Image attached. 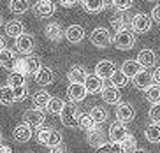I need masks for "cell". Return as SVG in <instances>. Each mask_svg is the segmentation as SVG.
Returning <instances> with one entry per match:
<instances>
[{"label": "cell", "instance_id": "obj_4", "mask_svg": "<svg viewBox=\"0 0 160 153\" xmlns=\"http://www.w3.org/2000/svg\"><path fill=\"white\" fill-rule=\"evenodd\" d=\"M79 113L81 111H78V106H76V104L67 102L65 106H63V109H62V113L58 115V116H60L62 125L71 127V129L78 127V116H79Z\"/></svg>", "mask_w": 160, "mask_h": 153}, {"label": "cell", "instance_id": "obj_17", "mask_svg": "<svg viewBox=\"0 0 160 153\" xmlns=\"http://www.w3.org/2000/svg\"><path fill=\"white\" fill-rule=\"evenodd\" d=\"M85 90L86 93H92V95H95V93H100L104 88V81L99 78V76L95 74H88V78L85 79Z\"/></svg>", "mask_w": 160, "mask_h": 153}, {"label": "cell", "instance_id": "obj_12", "mask_svg": "<svg viewBox=\"0 0 160 153\" xmlns=\"http://www.w3.org/2000/svg\"><path fill=\"white\" fill-rule=\"evenodd\" d=\"M114 70H116V65H114L113 60H100L95 65V76H99L102 81L111 78Z\"/></svg>", "mask_w": 160, "mask_h": 153}, {"label": "cell", "instance_id": "obj_2", "mask_svg": "<svg viewBox=\"0 0 160 153\" xmlns=\"http://www.w3.org/2000/svg\"><path fill=\"white\" fill-rule=\"evenodd\" d=\"M113 42H114V46H116L118 49L128 51V49L134 48V44H136V33H134V30H132L130 27L128 28H120V30H116V33H114Z\"/></svg>", "mask_w": 160, "mask_h": 153}, {"label": "cell", "instance_id": "obj_16", "mask_svg": "<svg viewBox=\"0 0 160 153\" xmlns=\"http://www.w3.org/2000/svg\"><path fill=\"white\" fill-rule=\"evenodd\" d=\"M12 137L16 143H28L32 139V127L27 123H19L16 125V129L12 130Z\"/></svg>", "mask_w": 160, "mask_h": 153}, {"label": "cell", "instance_id": "obj_23", "mask_svg": "<svg viewBox=\"0 0 160 153\" xmlns=\"http://www.w3.org/2000/svg\"><path fill=\"white\" fill-rule=\"evenodd\" d=\"M132 23V16L125 11V13H116L111 19V25L114 27V30H120V28H128Z\"/></svg>", "mask_w": 160, "mask_h": 153}, {"label": "cell", "instance_id": "obj_41", "mask_svg": "<svg viewBox=\"0 0 160 153\" xmlns=\"http://www.w3.org/2000/svg\"><path fill=\"white\" fill-rule=\"evenodd\" d=\"M148 118H150L151 125H160V104H153L148 113Z\"/></svg>", "mask_w": 160, "mask_h": 153}, {"label": "cell", "instance_id": "obj_48", "mask_svg": "<svg viewBox=\"0 0 160 153\" xmlns=\"http://www.w3.org/2000/svg\"><path fill=\"white\" fill-rule=\"evenodd\" d=\"M0 153H12V150L9 146H5L4 143H0Z\"/></svg>", "mask_w": 160, "mask_h": 153}, {"label": "cell", "instance_id": "obj_32", "mask_svg": "<svg viewBox=\"0 0 160 153\" xmlns=\"http://www.w3.org/2000/svg\"><path fill=\"white\" fill-rule=\"evenodd\" d=\"M109 81H111V86H114V88H123V86H127V83H128V78L125 74H123L120 69H116L113 72V76L109 78Z\"/></svg>", "mask_w": 160, "mask_h": 153}, {"label": "cell", "instance_id": "obj_45", "mask_svg": "<svg viewBox=\"0 0 160 153\" xmlns=\"http://www.w3.org/2000/svg\"><path fill=\"white\" fill-rule=\"evenodd\" d=\"M151 18L155 19V21H158V23H160V4L153 7V13H151Z\"/></svg>", "mask_w": 160, "mask_h": 153}, {"label": "cell", "instance_id": "obj_5", "mask_svg": "<svg viewBox=\"0 0 160 153\" xmlns=\"http://www.w3.org/2000/svg\"><path fill=\"white\" fill-rule=\"evenodd\" d=\"M90 41H92V44H93L95 48L104 49V48H108L109 44L113 42V35H111V32H109L108 28L99 27L90 33Z\"/></svg>", "mask_w": 160, "mask_h": 153}, {"label": "cell", "instance_id": "obj_40", "mask_svg": "<svg viewBox=\"0 0 160 153\" xmlns=\"http://www.w3.org/2000/svg\"><path fill=\"white\" fill-rule=\"evenodd\" d=\"M122 148H123V151L125 153H130V151H134V150H136V146H137V141H136V137H134V135L132 134H128L127 137H125V139L122 141Z\"/></svg>", "mask_w": 160, "mask_h": 153}, {"label": "cell", "instance_id": "obj_43", "mask_svg": "<svg viewBox=\"0 0 160 153\" xmlns=\"http://www.w3.org/2000/svg\"><path fill=\"white\" fill-rule=\"evenodd\" d=\"M12 92H14L16 100H23V99L27 97V86H18V88H14Z\"/></svg>", "mask_w": 160, "mask_h": 153}, {"label": "cell", "instance_id": "obj_29", "mask_svg": "<svg viewBox=\"0 0 160 153\" xmlns=\"http://www.w3.org/2000/svg\"><path fill=\"white\" fill-rule=\"evenodd\" d=\"M30 9L28 0H11L9 2V11L12 14H25Z\"/></svg>", "mask_w": 160, "mask_h": 153}, {"label": "cell", "instance_id": "obj_36", "mask_svg": "<svg viewBox=\"0 0 160 153\" xmlns=\"http://www.w3.org/2000/svg\"><path fill=\"white\" fill-rule=\"evenodd\" d=\"M63 106H65V102L62 100V99L51 97V100L48 102V106H46V111L51 113V115H60L62 109H63Z\"/></svg>", "mask_w": 160, "mask_h": 153}, {"label": "cell", "instance_id": "obj_25", "mask_svg": "<svg viewBox=\"0 0 160 153\" xmlns=\"http://www.w3.org/2000/svg\"><path fill=\"white\" fill-rule=\"evenodd\" d=\"M16 64V55L11 49H2L0 51V67L7 70H12Z\"/></svg>", "mask_w": 160, "mask_h": 153}, {"label": "cell", "instance_id": "obj_7", "mask_svg": "<svg viewBox=\"0 0 160 153\" xmlns=\"http://www.w3.org/2000/svg\"><path fill=\"white\" fill-rule=\"evenodd\" d=\"M14 48L21 53L23 56H28L33 53V48H35V41H33L32 35L28 33H21L19 37H16L14 41Z\"/></svg>", "mask_w": 160, "mask_h": 153}, {"label": "cell", "instance_id": "obj_22", "mask_svg": "<svg viewBox=\"0 0 160 153\" xmlns=\"http://www.w3.org/2000/svg\"><path fill=\"white\" fill-rule=\"evenodd\" d=\"M137 62H139V65H141L142 69H150L151 65H155V62H157L155 51L141 49V51H139V55H137Z\"/></svg>", "mask_w": 160, "mask_h": 153}, {"label": "cell", "instance_id": "obj_3", "mask_svg": "<svg viewBox=\"0 0 160 153\" xmlns=\"http://www.w3.org/2000/svg\"><path fill=\"white\" fill-rule=\"evenodd\" d=\"M37 141L41 144H46L49 148L53 146H60L62 144V134L55 129H46V127H39L37 129Z\"/></svg>", "mask_w": 160, "mask_h": 153}, {"label": "cell", "instance_id": "obj_44", "mask_svg": "<svg viewBox=\"0 0 160 153\" xmlns=\"http://www.w3.org/2000/svg\"><path fill=\"white\" fill-rule=\"evenodd\" d=\"M79 2H83V0H60V4L63 5V7H74V5H78Z\"/></svg>", "mask_w": 160, "mask_h": 153}, {"label": "cell", "instance_id": "obj_26", "mask_svg": "<svg viewBox=\"0 0 160 153\" xmlns=\"http://www.w3.org/2000/svg\"><path fill=\"white\" fill-rule=\"evenodd\" d=\"M81 4L88 14H97L106 9V0H83Z\"/></svg>", "mask_w": 160, "mask_h": 153}, {"label": "cell", "instance_id": "obj_13", "mask_svg": "<svg viewBox=\"0 0 160 153\" xmlns=\"http://www.w3.org/2000/svg\"><path fill=\"white\" fill-rule=\"evenodd\" d=\"M134 116H136V111H134V107L127 102H118L116 106V118L118 121H122V123H128V121L134 120Z\"/></svg>", "mask_w": 160, "mask_h": 153}, {"label": "cell", "instance_id": "obj_33", "mask_svg": "<svg viewBox=\"0 0 160 153\" xmlns=\"http://www.w3.org/2000/svg\"><path fill=\"white\" fill-rule=\"evenodd\" d=\"M5 33L9 35V37H19L21 33H23V25H21V21H18V19H14V21H9V23L5 25Z\"/></svg>", "mask_w": 160, "mask_h": 153}, {"label": "cell", "instance_id": "obj_47", "mask_svg": "<svg viewBox=\"0 0 160 153\" xmlns=\"http://www.w3.org/2000/svg\"><path fill=\"white\" fill-rule=\"evenodd\" d=\"M65 150H63V146H53V148H49V153H63Z\"/></svg>", "mask_w": 160, "mask_h": 153}, {"label": "cell", "instance_id": "obj_27", "mask_svg": "<svg viewBox=\"0 0 160 153\" xmlns=\"http://www.w3.org/2000/svg\"><path fill=\"white\" fill-rule=\"evenodd\" d=\"M120 70H122L127 78H134L136 74H139V72L142 70V67L139 65V62H137V60H125Z\"/></svg>", "mask_w": 160, "mask_h": 153}, {"label": "cell", "instance_id": "obj_46", "mask_svg": "<svg viewBox=\"0 0 160 153\" xmlns=\"http://www.w3.org/2000/svg\"><path fill=\"white\" fill-rule=\"evenodd\" d=\"M153 81H155V84H160V67H157L153 72Z\"/></svg>", "mask_w": 160, "mask_h": 153}, {"label": "cell", "instance_id": "obj_20", "mask_svg": "<svg viewBox=\"0 0 160 153\" xmlns=\"http://www.w3.org/2000/svg\"><path fill=\"white\" fill-rule=\"evenodd\" d=\"M86 78H88V70H86V67H83V65H74V67L67 72V79H69L71 83L83 84Z\"/></svg>", "mask_w": 160, "mask_h": 153}, {"label": "cell", "instance_id": "obj_15", "mask_svg": "<svg viewBox=\"0 0 160 153\" xmlns=\"http://www.w3.org/2000/svg\"><path fill=\"white\" fill-rule=\"evenodd\" d=\"M86 141H88L92 146H102L104 143H106V132H104L102 129H100V125H95L92 130H88L86 132Z\"/></svg>", "mask_w": 160, "mask_h": 153}, {"label": "cell", "instance_id": "obj_28", "mask_svg": "<svg viewBox=\"0 0 160 153\" xmlns=\"http://www.w3.org/2000/svg\"><path fill=\"white\" fill-rule=\"evenodd\" d=\"M90 118L93 120L95 125H102L104 121L108 120V111H106V107L102 106H93L92 109H90Z\"/></svg>", "mask_w": 160, "mask_h": 153}, {"label": "cell", "instance_id": "obj_34", "mask_svg": "<svg viewBox=\"0 0 160 153\" xmlns=\"http://www.w3.org/2000/svg\"><path fill=\"white\" fill-rule=\"evenodd\" d=\"M7 86L9 88H18V86H27V79L23 74H18V72H11L7 76Z\"/></svg>", "mask_w": 160, "mask_h": 153}, {"label": "cell", "instance_id": "obj_11", "mask_svg": "<svg viewBox=\"0 0 160 153\" xmlns=\"http://www.w3.org/2000/svg\"><path fill=\"white\" fill-rule=\"evenodd\" d=\"M132 83H134V86L139 88V90H148L151 84H155V81H153V74H151L150 70L142 69L139 74H136L132 78Z\"/></svg>", "mask_w": 160, "mask_h": 153}, {"label": "cell", "instance_id": "obj_42", "mask_svg": "<svg viewBox=\"0 0 160 153\" xmlns=\"http://www.w3.org/2000/svg\"><path fill=\"white\" fill-rule=\"evenodd\" d=\"M132 0H113V7L118 11V13H125L132 7Z\"/></svg>", "mask_w": 160, "mask_h": 153}, {"label": "cell", "instance_id": "obj_37", "mask_svg": "<svg viewBox=\"0 0 160 153\" xmlns=\"http://www.w3.org/2000/svg\"><path fill=\"white\" fill-rule=\"evenodd\" d=\"M95 153H125L122 148V144L118 143H104L102 146L95 148Z\"/></svg>", "mask_w": 160, "mask_h": 153}, {"label": "cell", "instance_id": "obj_31", "mask_svg": "<svg viewBox=\"0 0 160 153\" xmlns=\"http://www.w3.org/2000/svg\"><path fill=\"white\" fill-rule=\"evenodd\" d=\"M14 102H16V99H14L12 88H9L7 84L2 86V88H0V104H2V106H12Z\"/></svg>", "mask_w": 160, "mask_h": 153}, {"label": "cell", "instance_id": "obj_1", "mask_svg": "<svg viewBox=\"0 0 160 153\" xmlns=\"http://www.w3.org/2000/svg\"><path fill=\"white\" fill-rule=\"evenodd\" d=\"M39 69H41V60L35 55H28V56L16 58L14 69L11 72H18V74H23V76H35Z\"/></svg>", "mask_w": 160, "mask_h": 153}, {"label": "cell", "instance_id": "obj_6", "mask_svg": "<svg viewBox=\"0 0 160 153\" xmlns=\"http://www.w3.org/2000/svg\"><path fill=\"white\" fill-rule=\"evenodd\" d=\"M130 28L137 33H146L151 30V19L148 14L144 13H137L132 16V23H130Z\"/></svg>", "mask_w": 160, "mask_h": 153}, {"label": "cell", "instance_id": "obj_14", "mask_svg": "<svg viewBox=\"0 0 160 153\" xmlns=\"http://www.w3.org/2000/svg\"><path fill=\"white\" fill-rule=\"evenodd\" d=\"M86 95H88V93H86V90H85V84L71 83V84H69V88H67V97H69V100H71L72 104L85 100Z\"/></svg>", "mask_w": 160, "mask_h": 153}, {"label": "cell", "instance_id": "obj_53", "mask_svg": "<svg viewBox=\"0 0 160 153\" xmlns=\"http://www.w3.org/2000/svg\"><path fill=\"white\" fill-rule=\"evenodd\" d=\"M148 2H155V0H148Z\"/></svg>", "mask_w": 160, "mask_h": 153}, {"label": "cell", "instance_id": "obj_30", "mask_svg": "<svg viewBox=\"0 0 160 153\" xmlns=\"http://www.w3.org/2000/svg\"><path fill=\"white\" fill-rule=\"evenodd\" d=\"M51 100V97H49V93L48 92H35L32 97V104L35 109H42V107L48 106V102Z\"/></svg>", "mask_w": 160, "mask_h": 153}, {"label": "cell", "instance_id": "obj_24", "mask_svg": "<svg viewBox=\"0 0 160 153\" xmlns=\"http://www.w3.org/2000/svg\"><path fill=\"white\" fill-rule=\"evenodd\" d=\"M100 95H102V100L108 102V104H118V102H120V93H118V90L114 88V86H111V84H104Z\"/></svg>", "mask_w": 160, "mask_h": 153}, {"label": "cell", "instance_id": "obj_19", "mask_svg": "<svg viewBox=\"0 0 160 153\" xmlns=\"http://www.w3.org/2000/svg\"><path fill=\"white\" fill-rule=\"evenodd\" d=\"M65 39L71 44H79L85 39V28L81 27V25H71L65 30Z\"/></svg>", "mask_w": 160, "mask_h": 153}, {"label": "cell", "instance_id": "obj_10", "mask_svg": "<svg viewBox=\"0 0 160 153\" xmlns=\"http://www.w3.org/2000/svg\"><path fill=\"white\" fill-rule=\"evenodd\" d=\"M44 113L41 111V109H35V107H32V109H27V111L23 113V123H27V125L30 127H35V129H39V127L44 125Z\"/></svg>", "mask_w": 160, "mask_h": 153}, {"label": "cell", "instance_id": "obj_9", "mask_svg": "<svg viewBox=\"0 0 160 153\" xmlns=\"http://www.w3.org/2000/svg\"><path fill=\"white\" fill-rule=\"evenodd\" d=\"M57 11V5L53 0H37V4L33 5V14L37 18H51Z\"/></svg>", "mask_w": 160, "mask_h": 153}, {"label": "cell", "instance_id": "obj_8", "mask_svg": "<svg viewBox=\"0 0 160 153\" xmlns=\"http://www.w3.org/2000/svg\"><path fill=\"white\" fill-rule=\"evenodd\" d=\"M108 135H109V143H118V144H120L128 135V129H127L125 123H122V121L116 120L114 123H111Z\"/></svg>", "mask_w": 160, "mask_h": 153}, {"label": "cell", "instance_id": "obj_51", "mask_svg": "<svg viewBox=\"0 0 160 153\" xmlns=\"http://www.w3.org/2000/svg\"><path fill=\"white\" fill-rule=\"evenodd\" d=\"M4 25V18H2V14H0V27Z\"/></svg>", "mask_w": 160, "mask_h": 153}, {"label": "cell", "instance_id": "obj_21", "mask_svg": "<svg viewBox=\"0 0 160 153\" xmlns=\"http://www.w3.org/2000/svg\"><path fill=\"white\" fill-rule=\"evenodd\" d=\"M53 79H55V72H53L49 67L41 65V69H39L37 74H35V81H37V84H41V86H48V84L53 83Z\"/></svg>", "mask_w": 160, "mask_h": 153}, {"label": "cell", "instance_id": "obj_49", "mask_svg": "<svg viewBox=\"0 0 160 153\" xmlns=\"http://www.w3.org/2000/svg\"><path fill=\"white\" fill-rule=\"evenodd\" d=\"M5 49V39L4 37H0V51Z\"/></svg>", "mask_w": 160, "mask_h": 153}, {"label": "cell", "instance_id": "obj_50", "mask_svg": "<svg viewBox=\"0 0 160 153\" xmlns=\"http://www.w3.org/2000/svg\"><path fill=\"white\" fill-rule=\"evenodd\" d=\"M130 153H146V151H144V150H137V148H136L134 151H130Z\"/></svg>", "mask_w": 160, "mask_h": 153}, {"label": "cell", "instance_id": "obj_35", "mask_svg": "<svg viewBox=\"0 0 160 153\" xmlns=\"http://www.w3.org/2000/svg\"><path fill=\"white\" fill-rule=\"evenodd\" d=\"M144 97L151 104H160V84H151L148 90H144Z\"/></svg>", "mask_w": 160, "mask_h": 153}, {"label": "cell", "instance_id": "obj_18", "mask_svg": "<svg viewBox=\"0 0 160 153\" xmlns=\"http://www.w3.org/2000/svg\"><path fill=\"white\" fill-rule=\"evenodd\" d=\"M44 33L53 42H60L62 39L65 37V32H63V28H62L60 23H48L46 28H44Z\"/></svg>", "mask_w": 160, "mask_h": 153}, {"label": "cell", "instance_id": "obj_39", "mask_svg": "<svg viewBox=\"0 0 160 153\" xmlns=\"http://www.w3.org/2000/svg\"><path fill=\"white\" fill-rule=\"evenodd\" d=\"M78 127H81L85 132H88V130H92L95 127V123H93V120L90 118V115L79 113V116H78Z\"/></svg>", "mask_w": 160, "mask_h": 153}, {"label": "cell", "instance_id": "obj_38", "mask_svg": "<svg viewBox=\"0 0 160 153\" xmlns=\"http://www.w3.org/2000/svg\"><path fill=\"white\" fill-rule=\"evenodd\" d=\"M144 137L150 143H160V125H150L144 130Z\"/></svg>", "mask_w": 160, "mask_h": 153}, {"label": "cell", "instance_id": "obj_52", "mask_svg": "<svg viewBox=\"0 0 160 153\" xmlns=\"http://www.w3.org/2000/svg\"><path fill=\"white\" fill-rule=\"evenodd\" d=\"M0 143H2V130H0Z\"/></svg>", "mask_w": 160, "mask_h": 153}]
</instances>
